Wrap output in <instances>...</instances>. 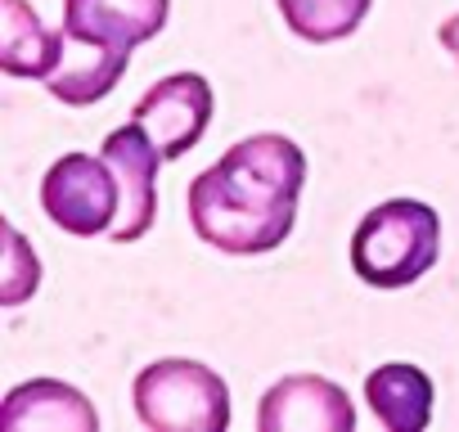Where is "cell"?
<instances>
[{
    "label": "cell",
    "mask_w": 459,
    "mask_h": 432,
    "mask_svg": "<svg viewBox=\"0 0 459 432\" xmlns=\"http://www.w3.org/2000/svg\"><path fill=\"white\" fill-rule=\"evenodd\" d=\"M307 153L280 131H257L230 144L189 180V226L225 257L275 253L298 226Z\"/></svg>",
    "instance_id": "cell-1"
},
{
    "label": "cell",
    "mask_w": 459,
    "mask_h": 432,
    "mask_svg": "<svg viewBox=\"0 0 459 432\" xmlns=\"http://www.w3.org/2000/svg\"><path fill=\"white\" fill-rule=\"evenodd\" d=\"M171 0H64V64L46 91L68 108H91L126 77L131 50L167 28Z\"/></svg>",
    "instance_id": "cell-2"
},
{
    "label": "cell",
    "mask_w": 459,
    "mask_h": 432,
    "mask_svg": "<svg viewBox=\"0 0 459 432\" xmlns=\"http://www.w3.org/2000/svg\"><path fill=\"white\" fill-rule=\"evenodd\" d=\"M441 257V216L419 198H387L360 216L351 235V271L369 289H410Z\"/></svg>",
    "instance_id": "cell-3"
},
{
    "label": "cell",
    "mask_w": 459,
    "mask_h": 432,
    "mask_svg": "<svg viewBox=\"0 0 459 432\" xmlns=\"http://www.w3.org/2000/svg\"><path fill=\"white\" fill-rule=\"evenodd\" d=\"M135 419L149 432H225L230 428V387L203 360L167 356L135 374L131 383Z\"/></svg>",
    "instance_id": "cell-4"
},
{
    "label": "cell",
    "mask_w": 459,
    "mask_h": 432,
    "mask_svg": "<svg viewBox=\"0 0 459 432\" xmlns=\"http://www.w3.org/2000/svg\"><path fill=\"white\" fill-rule=\"evenodd\" d=\"M117 203L122 189L104 153H64L41 180V212L73 239L108 235Z\"/></svg>",
    "instance_id": "cell-5"
},
{
    "label": "cell",
    "mask_w": 459,
    "mask_h": 432,
    "mask_svg": "<svg viewBox=\"0 0 459 432\" xmlns=\"http://www.w3.org/2000/svg\"><path fill=\"white\" fill-rule=\"evenodd\" d=\"M100 153L108 158L113 176H117V189H122V203H117V221L108 230L113 244H135L153 230L158 221V167H162V153L153 144V135L131 117L126 126L108 131Z\"/></svg>",
    "instance_id": "cell-6"
},
{
    "label": "cell",
    "mask_w": 459,
    "mask_h": 432,
    "mask_svg": "<svg viewBox=\"0 0 459 432\" xmlns=\"http://www.w3.org/2000/svg\"><path fill=\"white\" fill-rule=\"evenodd\" d=\"M212 113H216V95L203 73H171L153 82L131 108V117L153 135L162 162H180L203 140Z\"/></svg>",
    "instance_id": "cell-7"
},
{
    "label": "cell",
    "mask_w": 459,
    "mask_h": 432,
    "mask_svg": "<svg viewBox=\"0 0 459 432\" xmlns=\"http://www.w3.org/2000/svg\"><path fill=\"white\" fill-rule=\"evenodd\" d=\"M262 432H351L356 405L325 374H289L266 387L257 405Z\"/></svg>",
    "instance_id": "cell-8"
},
{
    "label": "cell",
    "mask_w": 459,
    "mask_h": 432,
    "mask_svg": "<svg viewBox=\"0 0 459 432\" xmlns=\"http://www.w3.org/2000/svg\"><path fill=\"white\" fill-rule=\"evenodd\" d=\"M5 432H100V414L86 392L64 378H28L0 401Z\"/></svg>",
    "instance_id": "cell-9"
},
{
    "label": "cell",
    "mask_w": 459,
    "mask_h": 432,
    "mask_svg": "<svg viewBox=\"0 0 459 432\" xmlns=\"http://www.w3.org/2000/svg\"><path fill=\"white\" fill-rule=\"evenodd\" d=\"M432 401H437L432 378L410 360L378 365L365 378V405L387 432H423L432 423Z\"/></svg>",
    "instance_id": "cell-10"
},
{
    "label": "cell",
    "mask_w": 459,
    "mask_h": 432,
    "mask_svg": "<svg viewBox=\"0 0 459 432\" xmlns=\"http://www.w3.org/2000/svg\"><path fill=\"white\" fill-rule=\"evenodd\" d=\"M0 64L10 77L46 82L64 64V28H46L28 0H0Z\"/></svg>",
    "instance_id": "cell-11"
},
{
    "label": "cell",
    "mask_w": 459,
    "mask_h": 432,
    "mask_svg": "<svg viewBox=\"0 0 459 432\" xmlns=\"http://www.w3.org/2000/svg\"><path fill=\"white\" fill-rule=\"evenodd\" d=\"M275 5L293 37L311 46H333V41H347L365 23L374 0H275Z\"/></svg>",
    "instance_id": "cell-12"
},
{
    "label": "cell",
    "mask_w": 459,
    "mask_h": 432,
    "mask_svg": "<svg viewBox=\"0 0 459 432\" xmlns=\"http://www.w3.org/2000/svg\"><path fill=\"white\" fill-rule=\"evenodd\" d=\"M5 244L10 253H5V280H0V307H23L41 284V262L28 248L19 226H5Z\"/></svg>",
    "instance_id": "cell-13"
},
{
    "label": "cell",
    "mask_w": 459,
    "mask_h": 432,
    "mask_svg": "<svg viewBox=\"0 0 459 432\" xmlns=\"http://www.w3.org/2000/svg\"><path fill=\"white\" fill-rule=\"evenodd\" d=\"M437 41H441V50L459 64V14H450V19L437 28Z\"/></svg>",
    "instance_id": "cell-14"
}]
</instances>
